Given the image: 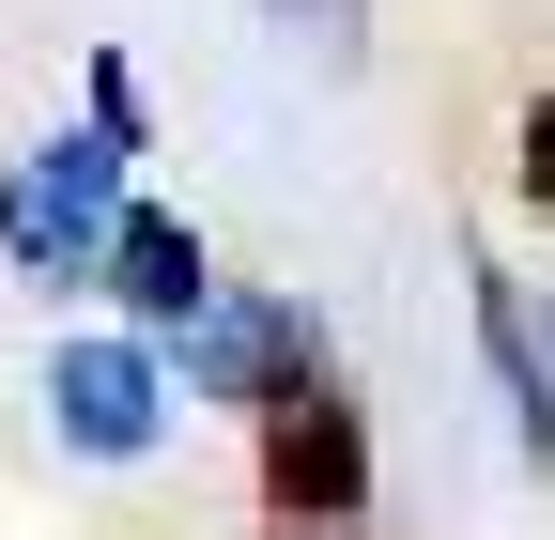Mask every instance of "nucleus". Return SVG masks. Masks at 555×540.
I'll use <instances>...</instances> for the list:
<instances>
[{"label":"nucleus","instance_id":"1","mask_svg":"<svg viewBox=\"0 0 555 540\" xmlns=\"http://www.w3.org/2000/svg\"><path fill=\"white\" fill-rule=\"evenodd\" d=\"M124 124H62L0 170V262L16 279H108V232H124Z\"/></svg>","mask_w":555,"mask_h":540},{"label":"nucleus","instance_id":"2","mask_svg":"<svg viewBox=\"0 0 555 540\" xmlns=\"http://www.w3.org/2000/svg\"><path fill=\"white\" fill-rule=\"evenodd\" d=\"M170 356L155 340H62L47 356V433L78 448V463H155V433H170Z\"/></svg>","mask_w":555,"mask_h":540},{"label":"nucleus","instance_id":"3","mask_svg":"<svg viewBox=\"0 0 555 540\" xmlns=\"http://www.w3.org/2000/svg\"><path fill=\"white\" fill-rule=\"evenodd\" d=\"M262 494H278V525H356L371 510V433L324 371L262 401Z\"/></svg>","mask_w":555,"mask_h":540},{"label":"nucleus","instance_id":"4","mask_svg":"<svg viewBox=\"0 0 555 540\" xmlns=\"http://www.w3.org/2000/svg\"><path fill=\"white\" fill-rule=\"evenodd\" d=\"M309 371H324V324H309V309H278V294H217V309L185 324V371H170V386H185V401H232V417H262V401L309 386Z\"/></svg>","mask_w":555,"mask_h":540},{"label":"nucleus","instance_id":"5","mask_svg":"<svg viewBox=\"0 0 555 540\" xmlns=\"http://www.w3.org/2000/svg\"><path fill=\"white\" fill-rule=\"evenodd\" d=\"M108 294H124V324H139V340H185V324L217 309V262H201V232H185V217L124 201V232H108Z\"/></svg>","mask_w":555,"mask_h":540},{"label":"nucleus","instance_id":"6","mask_svg":"<svg viewBox=\"0 0 555 540\" xmlns=\"http://www.w3.org/2000/svg\"><path fill=\"white\" fill-rule=\"evenodd\" d=\"M478 356H494V386H509V433H525V463H555V356H540V309H525V279H494V262H478Z\"/></svg>","mask_w":555,"mask_h":540},{"label":"nucleus","instance_id":"7","mask_svg":"<svg viewBox=\"0 0 555 540\" xmlns=\"http://www.w3.org/2000/svg\"><path fill=\"white\" fill-rule=\"evenodd\" d=\"M262 16L294 31V47H324V62H356V47H371V0H262Z\"/></svg>","mask_w":555,"mask_h":540},{"label":"nucleus","instance_id":"8","mask_svg":"<svg viewBox=\"0 0 555 540\" xmlns=\"http://www.w3.org/2000/svg\"><path fill=\"white\" fill-rule=\"evenodd\" d=\"M509 155H525V201H540V217H555V93L525 108V140H509Z\"/></svg>","mask_w":555,"mask_h":540},{"label":"nucleus","instance_id":"9","mask_svg":"<svg viewBox=\"0 0 555 540\" xmlns=\"http://www.w3.org/2000/svg\"><path fill=\"white\" fill-rule=\"evenodd\" d=\"M525 309H540V356H555V294H525Z\"/></svg>","mask_w":555,"mask_h":540}]
</instances>
